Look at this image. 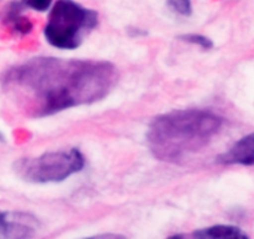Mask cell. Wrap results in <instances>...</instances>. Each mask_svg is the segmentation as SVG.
<instances>
[{
    "mask_svg": "<svg viewBox=\"0 0 254 239\" xmlns=\"http://www.w3.org/2000/svg\"><path fill=\"white\" fill-rule=\"evenodd\" d=\"M84 167V157L77 148L46 152L32 158L15 162L14 171L30 183H57L78 173Z\"/></svg>",
    "mask_w": 254,
    "mask_h": 239,
    "instance_id": "4",
    "label": "cell"
},
{
    "mask_svg": "<svg viewBox=\"0 0 254 239\" xmlns=\"http://www.w3.org/2000/svg\"><path fill=\"white\" fill-rule=\"evenodd\" d=\"M168 2L171 9L180 15H190L192 11L191 0H168Z\"/></svg>",
    "mask_w": 254,
    "mask_h": 239,
    "instance_id": "10",
    "label": "cell"
},
{
    "mask_svg": "<svg viewBox=\"0 0 254 239\" xmlns=\"http://www.w3.org/2000/svg\"><path fill=\"white\" fill-rule=\"evenodd\" d=\"M118 82L109 61L35 57L5 72L2 85L32 119L98 102Z\"/></svg>",
    "mask_w": 254,
    "mask_h": 239,
    "instance_id": "1",
    "label": "cell"
},
{
    "mask_svg": "<svg viewBox=\"0 0 254 239\" xmlns=\"http://www.w3.org/2000/svg\"><path fill=\"white\" fill-rule=\"evenodd\" d=\"M34 236V227L24 213L0 212V238L25 239Z\"/></svg>",
    "mask_w": 254,
    "mask_h": 239,
    "instance_id": "5",
    "label": "cell"
},
{
    "mask_svg": "<svg viewBox=\"0 0 254 239\" xmlns=\"http://www.w3.org/2000/svg\"><path fill=\"white\" fill-rule=\"evenodd\" d=\"M179 39L183 40V41L190 42V44H195L198 45L200 47L205 50H210L213 47V42L212 40L208 39V37L203 36V35L200 34H185V35H180Z\"/></svg>",
    "mask_w": 254,
    "mask_h": 239,
    "instance_id": "9",
    "label": "cell"
},
{
    "mask_svg": "<svg viewBox=\"0 0 254 239\" xmlns=\"http://www.w3.org/2000/svg\"><path fill=\"white\" fill-rule=\"evenodd\" d=\"M221 126L222 119L211 111L175 110L151 121L146 139L155 158L178 163L207 146Z\"/></svg>",
    "mask_w": 254,
    "mask_h": 239,
    "instance_id": "2",
    "label": "cell"
},
{
    "mask_svg": "<svg viewBox=\"0 0 254 239\" xmlns=\"http://www.w3.org/2000/svg\"><path fill=\"white\" fill-rule=\"evenodd\" d=\"M223 164H242L254 166V133L247 134L236 142L227 152L218 157Z\"/></svg>",
    "mask_w": 254,
    "mask_h": 239,
    "instance_id": "6",
    "label": "cell"
},
{
    "mask_svg": "<svg viewBox=\"0 0 254 239\" xmlns=\"http://www.w3.org/2000/svg\"><path fill=\"white\" fill-rule=\"evenodd\" d=\"M2 139H4V136H2V134L0 133V141H2Z\"/></svg>",
    "mask_w": 254,
    "mask_h": 239,
    "instance_id": "12",
    "label": "cell"
},
{
    "mask_svg": "<svg viewBox=\"0 0 254 239\" xmlns=\"http://www.w3.org/2000/svg\"><path fill=\"white\" fill-rule=\"evenodd\" d=\"M22 5L36 11H46L54 4V0H21Z\"/></svg>",
    "mask_w": 254,
    "mask_h": 239,
    "instance_id": "11",
    "label": "cell"
},
{
    "mask_svg": "<svg viewBox=\"0 0 254 239\" xmlns=\"http://www.w3.org/2000/svg\"><path fill=\"white\" fill-rule=\"evenodd\" d=\"M98 25V14L73 0H57L45 26V37L54 47L77 49L84 36Z\"/></svg>",
    "mask_w": 254,
    "mask_h": 239,
    "instance_id": "3",
    "label": "cell"
},
{
    "mask_svg": "<svg viewBox=\"0 0 254 239\" xmlns=\"http://www.w3.org/2000/svg\"><path fill=\"white\" fill-rule=\"evenodd\" d=\"M22 5L21 1L19 2H11L7 6L6 11L4 15V21L14 30L17 34H27L32 30V24L27 17H25L21 14L22 11Z\"/></svg>",
    "mask_w": 254,
    "mask_h": 239,
    "instance_id": "7",
    "label": "cell"
},
{
    "mask_svg": "<svg viewBox=\"0 0 254 239\" xmlns=\"http://www.w3.org/2000/svg\"><path fill=\"white\" fill-rule=\"evenodd\" d=\"M195 238H247V234L243 233L242 229L235 226H225V224H217V226L208 227V228L198 229L192 234Z\"/></svg>",
    "mask_w": 254,
    "mask_h": 239,
    "instance_id": "8",
    "label": "cell"
}]
</instances>
